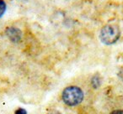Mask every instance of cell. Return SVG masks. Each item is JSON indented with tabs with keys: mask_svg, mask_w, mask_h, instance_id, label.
Here are the masks:
<instances>
[{
	"mask_svg": "<svg viewBox=\"0 0 123 114\" xmlns=\"http://www.w3.org/2000/svg\"><path fill=\"white\" fill-rule=\"evenodd\" d=\"M62 99L68 106L74 107L79 105L84 100V92L81 88L75 86L68 87L62 91Z\"/></svg>",
	"mask_w": 123,
	"mask_h": 114,
	"instance_id": "6da1fadb",
	"label": "cell"
},
{
	"mask_svg": "<svg viewBox=\"0 0 123 114\" xmlns=\"http://www.w3.org/2000/svg\"><path fill=\"white\" fill-rule=\"evenodd\" d=\"M121 30L119 27L115 24H107L101 29L99 33V39L105 44H113L119 39Z\"/></svg>",
	"mask_w": 123,
	"mask_h": 114,
	"instance_id": "7a4b0ae2",
	"label": "cell"
},
{
	"mask_svg": "<svg viewBox=\"0 0 123 114\" xmlns=\"http://www.w3.org/2000/svg\"><path fill=\"white\" fill-rule=\"evenodd\" d=\"M5 34L9 39L14 43H18L21 40L22 33L19 29L16 27H9L6 29Z\"/></svg>",
	"mask_w": 123,
	"mask_h": 114,
	"instance_id": "3957f363",
	"label": "cell"
},
{
	"mask_svg": "<svg viewBox=\"0 0 123 114\" xmlns=\"http://www.w3.org/2000/svg\"><path fill=\"white\" fill-rule=\"evenodd\" d=\"M100 82H101V80L99 76H94L92 80H91V84H92L94 88H98V87L100 86Z\"/></svg>",
	"mask_w": 123,
	"mask_h": 114,
	"instance_id": "277c9868",
	"label": "cell"
},
{
	"mask_svg": "<svg viewBox=\"0 0 123 114\" xmlns=\"http://www.w3.org/2000/svg\"><path fill=\"white\" fill-rule=\"evenodd\" d=\"M6 3L4 2V0H0V19L3 17V15L4 14L6 11Z\"/></svg>",
	"mask_w": 123,
	"mask_h": 114,
	"instance_id": "5b68a950",
	"label": "cell"
},
{
	"mask_svg": "<svg viewBox=\"0 0 123 114\" xmlns=\"http://www.w3.org/2000/svg\"><path fill=\"white\" fill-rule=\"evenodd\" d=\"M14 114H27V112H26V110L24 108H18L17 110L15 111Z\"/></svg>",
	"mask_w": 123,
	"mask_h": 114,
	"instance_id": "8992f818",
	"label": "cell"
},
{
	"mask_svg": "<svg viewBox=\"0 0 123 114\" xmlns=\"http://www.w3.org/2000/svg\"><path fill=\"white\" fill-rule=\"evenodd\" d=\"M111 114H123V110H114L111 112Z\"/></svg>",
	"mask_w": 123,
	"mask_h": 114,
	"instance_id": "52a82bcc",
	"label": "cell"
}]
</instances>
